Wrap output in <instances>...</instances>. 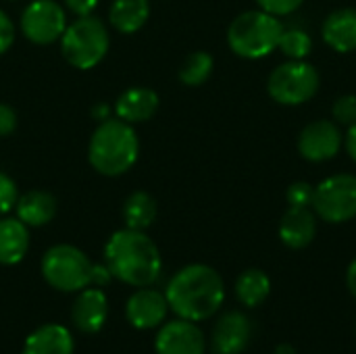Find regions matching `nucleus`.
I'll list each match as a JSON object with an SVG mask.
<instances>
[{"label": "nucleus", "instance_id": "31", "mask_svg": "<svg viewBox=\"0 0 356 354\" xmlns=\"http://www.w3.org/2000/svg\"><path fill=\"white\" fill-rule=\"evenodd\" d=\"M17 127V113L13 106L0 102V138H8Z\"/></svg>", "mask_w": 356, "mask_h": 354}, {"label": "nucleus", "instance_id": "20", "mask_svg": "<svg viewBox=\"0 0 356 354\" xmlns=\"http://www.w3.org/2000/svg\"><path fill=\"white\" fill-rule=\"evenodd\" d=\"M17 219L27 227H42L56 215V198L44 190H31L17 200Z\"/></svg>", "mask_w": 356, "mask_h": 354}, {"label": "nucleus", "instance_id": "1", "mask_svg": "<svg viewBox=\"0 0 356 354\" xmlns=\"http://www.w3.org/2000/svg\"><path fill=\"white\" fill-rule=\"evenodd\" d=\"M165 298L169 309L188 321H204L213 317L225 300V284L209 265H188L179 269L167 284Z\"/></svg>", "mask_w": 356, "mask_h": 354}, {"label": "nucleus", "instance_id": "3", "mask_svg": "<svg viewBox=\"0 0 356 354\" xmlns=\"http://www.w3.org/2000/svg\"><path fill=\"white\" fill-rule=\"evenodd\" d=\"M140 154V140L131 123L121 119H104L94 129L88 146L90 165L106 177L127 173Z\"/></svg>", "mask_w": 356, "mask_h": 354}, {"label": "nucleus", "instance_id": "7", "mask_svg": "<svg viewBox=\"0 0 356 354\" xmlns=\"http://www.w3.org/2000/svg\"><path fill=\"white\" fill-rule=\"evenodd\" d=\"M321 86L319 71L307 61H286L271 71L267 79L269 96L284 106H300L309 102Z\"/></svg>", "mask_w": 356, "mask_h": 354}, {"label": "nucleus", "instance_id": "29", "mask_svg": "<svg viewBox=\"0 0 356 354\" xmlns=\"http://www.w3.org/2000/svg\"><path fill=\"white\" fill-rule=\"evenodd\" d=\"M257 2L263 10L275 17H284V15H292L294 10H298L305 0H257Z\"/></svg>", "mask_w": 356, "mask_h": 354}, {"label": "nucleus", "instance_id": "32", "mask_svg": "<svg viewBox=\"0 0 356 354\" xmlns=\"http://www.w3.org/2000/svg\"><path fill=\"white\" fill-rule=\"evenodd\" d=\"M67 10H71L75 17H86V15H92L98 6L100 0H63Z\"/></svg>", "mask_w": 356, "mask_h": 354}, {"label": "nucleus", "instance_id": "23", "mask_svg": "<svg viewBox=\"0 0 356 354\" xmlns=\"http://www.w3.org/2000/svg\"><path fill=\"white\" fill-rule=\"evenodd\" d=\"M156 200L148 192H134L125 198L123 204V221L129 230L144 232L156 219Z\"/></svg>", "mask_w": 356, "mask_h": 354}, {"label": "nucleus", "instance_id": "2", "mask_svg": "<svg viewBox=\"0 0 356 354\" xmlns=\"http://www.w3.org/2000/svg\"><path fill=\"white\" fill-rule=\"evenodd\" d=\"M104 265L111 275L136 288L152 286L163 271L156 244L140 230H119L104 246Z\"/></svg>", "mask_w": 356, "mask_h": 354}, {"label": "nucleus", "instance_id": "36", "mask_svg": "<svg viewBox=\"0 0 356 354\" xmlns=\"http://www.w3.org/2000/svg\"><path fill=\"white\" fill-rule=\"evenodd\" d=\"M94 115L98 117V121H104V119H108V106H106V104H102V106H96V108H94Z\"/></svg>", "mask_w": 356, "mask_h": 354}, {"label": "nucleus", "instance_id": "13", "mask_svg": "<svg viewBox=\"0 0 356 354\" xmlns=\"http://www.w3.org/2000/svg\"><path fill=\"white\" fill-rule=\"evenodd\" d=\"M169 311V303L165 294L152 288H140L129 296L125 305V317L136 330H152L163 325Z\"/></svg>", "mask_w": 356, "mask_h": 354}, {"label": "nucleus", "instance_id": "26", "mask_svg": "<svg viewBox=\"0 0 356 354\" xmlns=\"http://www.w3.org/2000/svg\"><path fill=\"white\" fill-rule=\"evenodd\" d=\"M332 115L336 119L338 125H346L353 127L356 123V96L355 94H344L340 98H336L334 106H332Z\"/></svg>", "mask_w": 356, "mask_h": 354}, {"label": "nucleus", "instance_id": "30", "mask_svg": "<svg viewBox=\"0 0 356 354\" xmlns=\"http://www.w3.org/2000/svg\"><path fill=\"white\" fill-rule=\"evenodd\" d=\"M13 42H15V23L4 10H0V56L8 52Z\"/></svg>", "mask_w": 356, "mask_h": 354}, {"label": "nucleus", "instance_id": "4", "mask_svg": "<svg viewBox=\"0 0 356 354\" xmlns=\"http://www.w3.org/2000/svg\"><path fill=\"white\" fill-rule=\"evenodd\" d=\"M42 277L58 292H81L90 286H106L113 275L106 265H94L77 246L56 244L42 257Z\"/></svg>", "mask_w": 356, "mask_h": 354}, {"label": "nucleus", "instance_id": "16", "mask_svg": "<svg viewBox=\"0 0 356 354\" xmlns=\"http://www.w3.org/2000/svg\"><path fill=\"white\" fill-rule=\"evenodd\" d=\"M159 94L150 88H129L125 90L115 104V113L125 123H144L154 117L159 111Z\"/></svg>", "mask_w": 356, "mask_h": 354}, {"label": "nucleus", "instance_id": "18", "mask_svg": "<svg viewBox=\"0 0 356 354\" xmlns=\"http://www.w3.org/2000/svg\"><path fill=\"white\" fill-rule=\"evenodd\" d=\"M73 336L60 323H48L27 336L21 354H73Z\"/></svg>", "mask_w": 356, "mask_h": 354}, {"label": "nucleus", "instance_id": "15", "mask_svg": "<svg viewBox=\"0 0 356 354\" xmlns=\"http://www.w3.org/2000/svg\"><path fill=\"white\" fill-rule=\"evenodd\" d=\"M280 240L292 248H307L317 236V215L311 207H290L280 221Z\"/></svg>", "mask_w": 356, "mask_h": 354}, {"label": "nucleus", "instance_id": "35", "mask_svg": "<svg viewBox=\"0 0 356 354\" xmlns=\"http://www.w3.org/2000/svg\"><path fill=\"white\" fill-rule=\"evenodd\" d=\"M273 354H298V353H296V348H294L292 344H286V342H284V344H280V346L273 351Z\"/></svg>", "mask_w": 356, "mask_h": 354}, {"label": "nucleus", "instance_id": "6", "mask_svg": "<svg viewBox=\"0 0 356 354\" xmlns=\"http://www.w3.org/2000/svg\"><path fill=\"white\" fill-rule=\"evenodd\" d=\"M111 38L104 23L94 17H77L73 23L67 25L65 33L60 35V52L65 61L81 71L96 67L108 52Z\"/></svg>", "mask_w": 356, "mask_h": 354}, {"label": "nucleus", "instance_id": "12", "mask_svg": "<svg viewBox=\"0 0 356 354\" xmlns=\"http://www.w3.org/2000/svg\"><path fill=\"white\" fill-rule=\"evenodd\" d=\"M252 340V321L242 311H229L219 317L211 344L215 354H242Z\"/></svg>", "mask_w": 356, "mask_h": 354}, {"label": "nucleus", "instance_id": "25", "mask_svg": "<svg viewBox=\"0 0 356 354\" xmlns=\"http://www.w3.org/2000/svg\"><path fill=\"white\" fill-rule=\"evenodd\" d=\"M277 48L288 56V61H305L313 50V40L305 29H298V27L286 29L284 27Z\"/></svg>", "mask_w": 356, "mask_h": 354}, {"label": "nucleus", "instance_id": "19", "mask_svg": "<svg viewBox=\"0 0 356 354\" xmlns=\"http://www.w3.org/2000/svg\"><path fill=\"white\" fill-rule=\"evenodd\" d=\"M29 250V230L17 217L0 219V265H17Z\"/></svg>", "mask_w": 356, "mask_h": 354}, {"label": "nucleus", "instance_id": "10", "mask_svg": "<svg viewBox=\"0 0 356 354\" xmlns=\"http://www.w3.org/2000/svg\"><path fill=\"white\" fill-rule=\"evenodd\" d=\"M342 142L344 138L336 121L317 119L305 125V129L300 131L298 152L309 163H325V161H332L340 152Z\"/></svg>", "mask_w": 356, "mask_h": 354}, {"label": "nucleus", "instance_id": "8", "mask_svg": "<svg viewBox=\"0 0 356 354\" xmlns=\"http://www.w3.org/2000/svg\"><path fill=\"white\" fill-rule=\"evenodd\" d=\"M313 211L327 223H346L356 217V175L340 173L315 186Z\"/></svg>", "mask_w": 356, "mask_h": 354}, {"label": "nucleus", "instance_id": "34", "mask_svg": "<svg viewBox=\"0 0 356 354\" xmlns=\"http://www.w3.org/2000/svg\"><path fill=\"white\" fill-rule=\"evenodd\" d=\"M346 286H348V292L353 294V298H356V259L348 265V271H346Z\"/></svg>", "mask_w": 356, "mask_h": 354}, {"label": "nucleus", "instance_id": "11", "mask_svg": "<svg viewBox=\"0 0 356 354\" xmlns=\"http://www.w3.org/2000/svg\"><path fill=\"white\" fill-rule=\"evenodd\" d=\"M156 354H204L207 342L202 330L188 319L165 323L154 340Z\"/></svg>", "mask_w": 356, "mask_h": 354}, {"label": "nucleus", "instance_id": "17", "mask_svg": "<svg viewBox=\"0 0 356 354\" xmlns=\"http://www.w3.org/2000/svg\"><path fill=\"white\" fill-rule=\"evenodd\" d=\"M325 44L340 52L348 54L356 50V8H338L330 13L323 23Z\"/></svg>", "mask_w": 356, "mask_h": 354}, {"label": "nucleus", "instance_id": "27", "mask_svg": "<svg viewBox=\"0 0 356 354\" xmlns=\"http://www.w3.org/2000/svg\"><path fill=\"white\" fill-rule=\"evenodd\" d=\"M313 194H315V186L307 182H296L286 190V200L290 207H311Z\"/></svg>", "mask_w": 356, "mask_h": 354}, {"label": "nucleus", "instance_id": "21", "mask_svg": "<svg viewBox=\"0 0 356 354\" xmlns=\"http://www.w3.org/2000/svg\"><path fill=\"white\" fill-rule=\"evenodd\" d=\"M150 17V0H113L108 19L119 33H136Z\"/></svg>", "mask_w": 356, "mask_h": 354}, {"label": "nucleus", "instance_id": "22", "mask_svg": "<svg viewBox=\"0 0 356 354\" xmlns=\"http://www.w3.org/2000/svg\"><path fill=\"white\" fill-rule=\"evenodd\" d=\"M269 294H271V280L263 269H254V267L246 269L236 280V298L248 309L263 305L269 298Z\"/></svg>", "mask_w": 356, "mask_h": 354}, {"label": "nucleus", "instance_id": "33", "mask_svg": "<svg viewBox=\"0 0 356 354\" xmlns=\"http://www.w3.org/2000/svg\"><path fill=\"white\" fill-rule=\"evenodd\" d=\"M344 146H346V152L350 154V159L356 163V123L353 127H348V134L344 138Z\"/></svg>", "mask_w": 356, "mask_h": 354}, {"label": "nucleus", "instance_id": "9", "mask_svg": "<svg viewBox=\"0 0 356 354\" xmlns=\"http://www.w3.org/2000/svg\"><path fill=\"white\" fill-rule=\"evenodd\" d=\"M19 27L29 42L46 46L60 40V35L65 33L67 13L54 0H33L23 8Z\"/></svg>", "mask_w": 356, "mask_h": 354}, {"label": "nucleus", "instance_id": "5", "mask_svg": "<svg viewBox=\"0 0 356 354\" xmlns=\"http://www.w3.org/2000/svg\"><path fill=\"white\" fill-rule=\"evenodd\" d=\"M282 31L284 23L275 15L263 8L246 10L229 23L227 44L234 54L248 61H257L269 56L277 48Z\"/></svg>", "mask_w": 356, "mask_h": 354}, {"label": "nucleus", "instance_id": "24", "mask_svg": "<svg viewBox=\"0 0 356 354\" xmlns=\"http://www.w3.org/2000/svg\"><path fill=\"white\" fill-rule=\"evenodd\" d=\"M213 67H215V61L209 52H204V50L192 52L186 56V61L179 69V81L190 88L202 86L211 77Z\"/></svg>", "mask_w": 356, "mask_h": 354}, {"label": "nucleus", "instance_id": "28", "mask_svg": "<svg viewBox=\"0 0 356 354\" xmlns=\"http://www.w3.org/2000/svg\"><path fill=\"white\" fill-rule=\"evenodd\" d=\"M19 200V192H17V184L0 171V215L10 213L17 207Z\"/></svg>", "mask_w": 356, "mask_h": 354}, {"label": "nucleus", "instance_id": "14", "mask_svg": "<svg viewBox=\"0 0 356 354\" xmlns=\"http://www.w3.org/2000/svg\"><path fill=\"white\" fill-rule=\"evenodd\" d=\"M108 317V300L98 286L83 288L73 303L71 319L83 334H96L104 328Z\"/></svg>", "mask_w": 356, "mask_h": 354}]
</instances>
